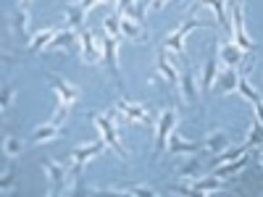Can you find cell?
<instances>
[{"label": "cell", "instance_id": "30bf717a", "mask_svg": "<svg viewBox=\"0 0 263 197\" xmlns=\"http://www.w3.org/2000/svg\"><path fill=\"white\" fill-rule=\"evenodd\" d=\"M50 84H53V90H55L58 103H66V105L74 108V103L79 100V87L69 84L66 79H58V76H50Z\"/></svg>", "mask_w": 263, "mask_h": 197}, {"label": "cell", "instance_id": "d590c367", "mask_svg": "<svg viewBox=\"0 0 263 197\" xmlns=\"http://www.w3.org/2000/svg\"><path fill=\"white\" fill-rule=\"evenodd\" d=\"M11 187H13V171H6V173H3V184H0V189L8 192Z\"/></svg>", "mask_w": 263, "mask_h": 197}, {"label": "cell", "instance_id": "5b68a950", "mask_svg": "<svg viewBox=\"0 0 263 197\" xmlns=\"http://www.w3.org/2000/svg\"><path fill=\"white\" fill-rule=\"evenodd\" d=\"M116 111H119L121 121H137V124H153V121H156V113H150L145 105L129 103V100H119Z\"/></svg>", "mask_w": 263, "mask_h": 197}, {"label": "cell", "instance_id": "d6a6232c", "mask_svg": "<svg viewBox=\"0 0 263 197\" xmlns=\"http://www.w3.org/2000/svg\"><path fill=\"white\" fill-rule=\"evenodd\" d=\"M200 176H203V166L197 163V161H192V163H187V166L182 168V179L195 182V179H200Z\"/></svg>", "mask_w": 263, "mask_h": 197}, {"label": "cell", "instance_id": "6da1fadb", "mask_svg": "<svg viewBox=\"0 0 263 197\" xmlns=\"http://www.w3.org/2000/svg\"><path fill=\"white\" fill-rule=\"evenodd\" d=\"M116 111H108L105 116H100V113H92V124L98 126V131H100V137L105 140V145L111 147L119 158H126V150H124V145L119 142V137H116V126H114V121H116Z\"/></svg>", "mask_w": 263, "mask_h": 197}, {"label": "cell", "instance_id": "277c9868", "mask_svg": "<svg viewBox=\"0 0 263 197\" xmlns=\"http://www.w3.org/2000/svg\"><path fill=\"white\" fill-rule=\"evenodd\" d=\"M103 147H108L105 145V140L100 137L98 142H92V145H79V147H74L71 150V179H77L79 176V173H82V168L87 166V163H90L95 155H98V152H103Z\"/></svg>", "mask_w": 263, "mask_h": 197}, {"label": "cell", "instance_id": "5bb4252c", "mask_svg": "<svg viewBox=\"0 0 263 197\" xmlns=\"http://www.w3.org/2000/svg\"><path fill=\"white\" fill-rule=\"evenodd\" d=\"M179 90H182L184 103H197V82H195V71L190 66H184L179 74Z\"/></svg>", "mask_w": 263, "mask_h": 197}, {"label": "cell", "instance_id": "83f0119b", "mask_svg": "<svg viewBox=\"0 0 263 197\" xmlns=\"http://www.w3.org/2000/svg\"><path fill=\"white\" fill-rule=\"evenodd\" d=\"M205 3H208V6L213 8V13H216V18H218V24L229 29V16H227V0H205Z\"/></svg>", "mask_w": 263, "mask_h": 197}, {"label": "cell", "instance_id": "603a6c76", "mask_svg": "<svg viewBox=\"0 0 263 197\" xmlns=\"http://www.w3.org/2000/svg\"><path fill=\"white\" fill-rule=\"evenodd\" d=\"M58 129H61V126H58V124H53V121H50V124H45V126H37V129L32 131V142H34V145H42V142L55 140V137H58Z\"/></svg>", "mask_w": 263, "mask_h": 197}, {"label": "cell", "instance_id": "4fadbf2b", "mask_svg": "<svg viewBox=\"0 0 263 197\" xmlns=\"http://www.w3.org/2000/svg\"><path fill=\"white\" fill-rule=\"evenodd\" d=\"M218 58H221V61L229 66V69H234V66L242 63V48H239L234 40H229V37H227V40L221 42V45H218Z\"/></svg>", "mask_w": 263, "mask_h": 197}, {"label": "cell", "instance_id": "ac0fdd59", "mask_svg": "<svg viewBox=\"0 0 263 197\" xmlns=\"http://www.w3.org/2000/svg\"><path fill=\"white\" fill-rule=\"evenodd\" d=\"M55 34H58V29H55V27H48V29L37 32V34L27 42V50H29V53H45Z\"/></svg>", "mask_w": 263, "mask_h": 197}, {"label": "cell", "instance_id": "ffe728a7", "mask_svg": "<svg viewBox=\"0 0 263 197\" xmlns=\"http://www.w3.org/2000/svg\"><path fill=\"white\" fill-rule=\"evenodd\" d=\"M116 6H119V16L135 18V21L145 18V3L142 0H116Z\"/></svg>", "mask_w": 263, "mask_h": 197}, {"label": "cell", "instance_id": "2e32d148", "mask_svg": "<svg viewBox=\"0 0 263 197\" xmlns=\"http://www.w3.org/2000/svg\"><path fill=\"white\" fill-rule=\"evenodd\" d=\"M237 82H239V74L232 71L229 66H227L224 71H218V76H216V82H213V90H216L218 95H229V92L237 90Z\"/></svg>", "mask_w": 263, "mask_h": 197}, {"label": "cell", "instance_id": "9a60e30c", "mask_svg": "<svg viewBox=\"0 0 263 197\" xmlns=\"http://www.w3.org/2000/svg\"><path fill=\"white\" fill-rule=\"evenodd\" d=\"M227 189V182H221L218 176H200L190 184V194H208V192H221Z\"/></svg>", "mask_w": 263, "mask_h": 197}, {"label": "cell", "instance_id": "44dd1931", "mask_svg": "<svg viewBox=\"0 0 263 197\" xmlns=\"http://www.w3.org/2000/svg\"><path fill=\"white\" fill-rule=\"evenodd\" d=\"M121 34L129 37V40H135V42H145L147 40V32L142 27V21L126 18V16H121Z\"/></svg>", "mask_w": 263, "mask_h": 197}, {"label": "cell", "instance_id": "484cf974", "mask_svg": "<svg viewBox=\"0 0 263 197\" xmlns=\"http://www.w3.org/2000/svg\"><path fill=\"white\" fill-rule=\"evenodd\" d=\"M248 166V155H239L237 161H229V163H221L216 168V176H232V173H239Z\"/></svg>", "mask_w": 263, "mask_h": 197}, {"label": "cell", "instance_id": "4316f807", "mask_svg": "<svg viewBox=\"0 0 263 197\" xmlns=\"http://www.w3.org/2000/svg\"><path fill=\"white\" fill-rule=\"evenodd\" d=\"M237 92L242 95V97H245L250 105H253V103H258V100H263V97L255 92V87H253V84H250L245 76H239V82H237Z\"/></svg>", "mask_w": 263, "mask_h": 197}, {"label": "cell", "instance_id": "74e56055", "mask_svg": "<svg viewBox=\"0 0 263 197\" xmlns=\"http://www.w3.org/2000/svg\"><path fill=\"white\" fill-rule=\"evenodd\" d=\"M171 0H153V8H166Z\"/></svg>", "mask_w": 263, "mask_h": 197}, {"label": "cell", "instance_id": "ba28073f", "mask_svg": "<svg viewBox=\"0 0 263 197\" xmlns=\"http://www.w3.org/2000/svg\"><path fill=\"white\" fill-rule=\"evenodd\" d=\"M42 168H45V173H48L50 192H63V189H66V184H69V179H71V173L66 171L63 166L53 163V161H42Z\"/></svg>", "mask_w": 263, "mask_h": 197}, {"label": "cell", "instance_id": "9c48e42d", "mask_svg": "<svg viewBox=\"0 0 263 197\" xmlns=\"http://www.w3.org/2000/svg\"><path fill=\"white\" fill-rule=\"evenodd\" d=\"M103 58H105L108 71H111L116 76V82L121 84V74H119V40L111 37V34L103 37Z\"/></svg>", "mask_w": 263, "mask_h": 197}, {"label": "cell", "instance_id": "3957f363", "mask_svg": "<svg viewBox=\"0 0 263 197\" xmlns=\"http://www.w3.org/2000/svg\"><path fill=\"white\" fill-rule=\"evenodd\" d=\"M229 27H232V40L242 50H255V42L248 37L245 29V13H242V0H232V13H229Z\"/></svg>", "mask_w": 263, "mask_h": 197}, {"label": "cell", "instance_id": "836d02e7", "mask_svg": "<svg viewBox=\"0 0 263 197\" xmlns=\"http://www.w3.org/2000/svg\"><path fill=\"white\" fill-rule=\"evenodd\" d=\"M3 152L8 158H16L18 152H21V142L16 140V137H11V134H6V140H3Z\"/></svg>", "mask_w": 263, "mask_h": 197}, {"label": "cell", "instance_id": "8992f818", "mask_svg": "<svg viewBox=\"0 0 263 197\" xmlns=\"http://www.w3.org/2000/svg\"><path fill=\"white\" fill-rule=\"evenodd\" d=\"M174 124H177V108H168L163 111V116L158 119V131H156V155H161L171 131H174Z\"/></svg>", "mask_w": 263, "mask_h": 197}, {"label": "cell", "instance_id": "b9f144b4", "mask_svg": "<svg viewBox=\"0 0 263 197\" xmlns=\"http://www.w3.org/2000/svg\"><path fill=\"white\" fill-rule=\"evenodd\" d=\"M21 3H24V0H21Z\"/></svg>", "mask_w": 263, "mask_h": 197}, {"label": "cell", "instance_id": "cb8c5ba5", "mask_svg": "<svg viewBox=\"0 0 263 197\" xmlns=\"http://www.w3.org/2000/svg\"><path fill=\"white\" fill-rule=\"evenodd\" d=\"M87 11L79 3H71L66 8V29H82V21H84Z\"/></svg>", "mask_w": 263, "mask_h": 197}, {"label": "cell", "instance_id": "4dcf8cb0", "mask_svg": "<svg viewBox=\"0 0 263 197\" xmlns=\"http://www.w3.org/2000/svg\"><path fill=\"white\" fill-rule=\"evenodd\" d=\"M103 27H105V34H111V37H116V40H121L124 34H121V16L119 13H111L105 21H103Z\"/></svg>", "mask_w": 263, "mask_h": 197}, {"label": "cell", "instance_id": "8d00e7d4", "mask_svg": "<svg viewBox=\"0 0 263 197\" xmlns=\"http://www.w3.org/2000/svg\"><path fill=\"white\" fill-rule=\"evenodd\" d=\"M253 111H255V119L263 124V100H258V103H253Z\"/></svg>", "mask_w": 263, "mask_h": 197}, {"label": "cell", "instance_id": "f1b7e54d", "mask_svg": "<svg viewBox=\"0 0 263 197\" xmlns=\"http://www.w3.org/2000/svg\"><path fill=\"white\" fill-rule=\"evenodd\" d=\"M111 192H124V194H156V189L147 184H121V187H111Z\"/></svg>", "mask_w": 263, "mask_h": 197}, {"label": "cell", "instance_id": "7a4b0ae2", "mask_svg": "<svg viewBox=\"0 0 263 197\" xmlns=\"http://www.w3.org/2000/svg\"><path fill=\"white\" fill-rule=\"evenodd\" d=\"M190 11H192V13H190V16L182 21V24H179V29H174V32H171V34L163 40V45H161L163 50L182 55V53L187 50V48H184V40H187V34H190L192 29H200V27H203V21H197V18H195V8H190Z\"/></svg>", "mask_w": 263, "mask_h": 197}, {"label": "cell", "instance_id": "ab89813d", "mask_svg": "<svg viewBox=\"0 0 263 197\" xmlns=\"http://www.w3.org/2000/svg\"><path fill=\"white\" fill-rule=\"evenodd\" d=\"M100 3H111V0H100Z\"/></svg>", "mask_w": 263, "mask_h": 197}, {"label": "cell", "instance_id": "d4e9b609", "mask_svg": "<svg viewBox=\"0 0 263 197\" xmlns=\"http://www.w3.org/2000/svg\"><path fill=\"white\" fill-rule=\"evenodd\" d=\"M227 145H229V137L224 134V131H213V134L205 140V150H208V152H213V155L224 152V150H227Z\"/></svg>", "mask_w": 263, "mask_h": 197}, {"label": "cell", "instance_id": "1f68e13d", "mask_svg": "<svg viewBox=\"0 0 263 197\" xmlns=\"http://www.w3.org/2000/svg\"><path fill=\"white\" fill-rule=\"evenodd\" d=\"M245 150H248V147H237V150H224V152H218V155L213 158V163H216V166H221V163L237 161L239 155H245Z\"/></svg>", "mask_w": 263, "mask_h": 197}, {"label": "cell", "instance_id": "60d3db41", "mask_svg": "<svg viewBox=\"0 0 263 197\" xmlns=\"http://www.w3.org/2000/svg\"><path fill=\"white\" fill-rule=\"evenodd\" d=\"M27 3H32V0H24V6H27Z\"/></svg>", "mask_w": 263, "mask_h": 197}, {"label": "cell", "instance_id": "7c38bea8", "mask_svg": "<svg viewBox=\"0 0 263 197\" xmlns=\"http://www.w3.org/2000/svg\"><path fill=\"white\" fill-rule=\"evenodd\" d=\"M11 34L13 37H18V40H32L29 37V13H27V8H16L13 13H11Z\"/></svg>", "mask_w": 263, "mask_h": 197}, {"label": "cell", "instance_id": "52a82bcc", "mask_svg": "<svg viewBox=\"0 0 263 197\" xmlns=\"http://www.w3.org/2000/svg\"><path fill=\"white\" fill-rule=\"evenodd\" d=\"M100 48L103 45H100V42H95V34L92 32H87V29L79 32V55H82L84 63H98L103 58V50Z\"/></svg>", "mask_w": 263, "mask_h": 197}, {"label": "cell", "instance_id": "f546056e", "mask_svg": "<svg viewBox=\"0 0 263 197\" xmlns=\"http://www.w3.org/2000/svg\"><path fill=\"white\" fill-rule=\"evenodd\" d=\"M255 145H263V124L258 119H253L250 124V131H248V142L245 147H255Z\"/></svg>", "mask_w": 263, "mask_h": 197}, {"label": "cell", "instance_id": "f35d334b", "mask_svg": "<svg viewBox=\"0 0 263 197\" xmlns=\"http://www.w3.org/2000/svg\"><path fill=\"white\" fill-rule=\"evenodd\" d=\"M258 161H260V166H263V152H258Z\"/></svg>", "mask_w": 263, "mask_h": 197}, {"label": "cell", "instance_id": "d6986e66", "mask_svg": "<svg viewBox=\"0 0 263 197\" xmlns=\"http://www.w3.org/2000/svg\"><path fill=\"white\" fill-rule=\"evenodd\" d=\"M203 147H205V142H184V140H179L177 134H174V131L168 137V152H171V155H179V152L192 155V152H200Z\"/></svg>", "mask_w": 263, "mask_h": 197}, {"label": "cell", "instance_id": "7402d4cb", "mask_svg": "<svg viewBox=\"0 0 263 197\" xmlns=\"http://www.w3.org/2000/svg\"><path fill=\"white\" fill-rule=\"evenodd\" d=\"M158 74H161L171 87L179 84V74L174 71V66H171V61H168V50H163V48H161V53H158Z\"/></svg>", "mask_w": 263, "mask_h": 197}, {"label": "cell", "instance_id": "8fae6325", "mask_svg": "<svg viewBox=\"0 0 263 197\" xmlns=\"http://www.w3.org/2000/svg\"><path fill=\"white\" fill-rule=\"evenodd\" d=\"M218 50H213L211 55H208V61H205V66H203V76H200V92L205 95V92H211L213 90V82H216V76H218Z\"/></svg>", "mask_w": 263, "mask_h": 197}, {"label": "cell", "instance_id": "e0dca14e", "mask_svg": "<svg viewBox=\"0 0 263 197\" xmlns=\"http://www.w3.org/2000/svg\"><path fill=\"white\" fill-rule=\"evenodd\" d=\"M74 45H79V32L74 29H58V34L53 37V42L48 45V50H71Z\"/></svg>", "mask_w": 263, "mask_h": 197}, {"label": "cell", "instance_id": "e575fe53", "mask_svg": "<svg viewBox=\"0 0 263 197\" xmlns=\"http://www.w3.org/2000/svg\"><path fill=\"white\" fill-rule=\"evenodd\" d=\"M13 92H16L13 84H8L6 90H3V113H8V108H11V103H13Z\"/></svg>", "mask_w": 263, "mask_h": 197}]
</instances>
